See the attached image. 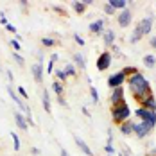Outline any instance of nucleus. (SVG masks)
I'll return each mask as SVG.
<instances>
[{
    "label": "nucleus",
    "instance_id": "obj_40",
    "mask_svg": "<svg viewBox=\"0 0 156 156\" xmlns=\"http://www.w3.org/2000/svg\"><path fill=\"white\" fill-rule=\"evenodd\" d=\"M0 23H2L4 27L9 23V22H7V18H5V15H4V11H0Z\"/></svg>",
    "mask_w": 156,
    "mask_h": 156
},
{
    "label": "nucleus",
    "instance_id": "obj_5",
    "mask_svg": "<svg viewBox=\"0 0 156 156\" xmlns=\"http://www.w3.org/2000/svg\"><path fill=\"white\" fill-rule=\"evenodd\" d=\"M151 127L147 124H144V122H140V120H133V135L136 136V138H140V140H144L145 136H149L151 135Z\"/></svg>",
    "mask_w": 156,
    "mask_h": 156
},
{
    "label": "nucleus",
    "instance_id": "obj_32",
    "mask_svg": "<svg viewBox=\"0 0 156 156\" xmlns=\"http://www.w3.org/2000/svg\"><path fill=\"white\" fill-rule=\"evenodd\" d=\"M16 94H18L20 99H23V101H25V99H29V94H27V90H25L23 86H16Z\"/></svg>",
    "mask_w": 156,
    "mask_h": 156
},
{
    "label": "nucleus",
    "instance_id": "obj_27",
    "mask_svg": "<svg viewBox=\"0 0 156 156\" xmlns=\"http://www.w3.org/2000/svg\"><path fill=\"white\" fill-rule=\"evenodd\" d=\"M54 76H56V81H59V83H65V81L68 79L63 68H56V70H54Z\"/></svg>",
    "mask_w": 156,
    "mask_h": 156
},
{
    "label": "nucleus",
    "instance_id": "obj_11",
    "mask_svg": "<svg viewBox=\"0 0 156 156\" xmlns=\"http://www.w3.org/2000/svg\"><path fill=\"white\" fill-rule=\"evenodd\" d=\"M122 101H126V90H124V86L111 90V94H109V102H111V106H113V104H119V102H122Z\"/></svg>",
    "mask_w": 156,
    "mask_h": 156
},
{
    "label": "nucleus",
    "instance_id": "obj_44",
    "mask_svg": "<svg viewBox=\"0 0 156 156\" xmlns=\"http://www.w3.org/2000/svg\"><path fill=\"white\" fill-rule=\"evenodd\" d=\"M5 76H7V81H9V83H13V81H15V76H13V72H11V70H5Z\"/></svg>",
    "mask_w": 156,
    "mask_h": 156
},
{
    "label": "nucleus",
    "instance_id": "obj_17",
    "mask_svg": "<svg viewBox=\"0 0 156 156\" xmlns=\"http://www.w3.org/2000/svg\"><path fill=\"white\" fill-rule=\"evenodd\" d=\"M15 122L20 131H27L29 129V124L25 120V115H22V111H15Z\"/></svg>",
    "mask_w": 156,
    "mask_h": 156
},
{
    "label": "nucleus",
    "instance_id": "obj_22",
    "mask_svg": "<svg viewBox=\"0 0 156 156\" xmlns=\"http://www.w3.org/2000/svg\"><path fill=\"white\" fill-rule=\"evenodd\" d=\"M72 9H74L77 15H83V13H86L88 5H86V2H84V0H77V2H72Z\"/></svg>",
    "mask_w": 156,
    "mask_h": 156
},
{
    "label": "nucleus",
    "instance_id": "obj_26",
    "mask_svg": "<svg viewBox=\"0 0 156 156\" xmlns=\"http://www.w3.org/2000/svg\"><path fill=\"white\" fill-rule=\"evenodd\" d=\"M120 72L124 74L126 77H131V76H135V74H138L140 70H138L136 66H133V65H126V66L122 68V70H120Z\"/></svg>",
    "mask_w": 156,
    "mask_h": 156
},
{
    "label": "nucleus",
    "instance_id": "obj_46",
    "mask_svg": "<svg viewBox=\"0 0 156 156\" xmlns=\"http://www.w3.org/2000/svg\"><path fill=\"white\" fill-rule=\"evenodd\" d=\"M149 45H151V48H156V36L149 38Z\"/></svg>",
    "mask_w": 156,
    "mask_h": 156
},
{
    "label": "nucleus",
    "instance_id": "obj_37",
    "mask_svg": "<svg viewBox=\"0 0 156 156\" xmlns=\"http://www.w3.org/2000/svg\"><path fill=\"white\" fill-rule=\"evenodd\" d=\"M50 9H52V11H54V13H58V15H66V11H65V9H63L61 5H52V7H50Z\"/></svg>",
    "mask_w": 156,
    "mask_h": 156
},
{
    "label": "nucleus",
    "instance_id": "obj_10",
    "mask_svg": "<svg viewBox=\"0 0 156 156\" xmlns=\"http://www.w3.org/2000/svg\"><path fill=\"white\" fill-rule=\"evenodd\" d=\"M7 94H9V97H11V99H13V102H15L16 106H18V109H20V111H25V113L29 111V106H25L23 99H20V97H18V94L15 92V88H13L11 84L7 86Z\"/></svg>",
    "mask_w": 156,
    "mask_h": 156
},
{
    "label": "nucleus",
    "instance_id": "obj_21",
    "mask_svg": "<svg viewBox=\"0 0 156 156\" xmlns=\"http://www.w3.org/2000/svg\"><path fill=\"white\" fill-rule=\"evenodd\" d=\"M142 38H144V34H142L140 27H138V23L135 25V29H133V32H131V36H129V43L131 45H135V43H138Z\"/></svg>",
    "mask_w": 156,
    "mask_h": 156
},
{
    "label": "nucleus",
    "instance_id": "obj_15",
    "mask_svg": "<svg viewBox=\"0 0 156 156\" xmlns=\"http://www.w3.org/2000/svg\"><path fill=\"white\" fill-rule=\"evenodd\" d=\"M138 106L144 108V109H149V111H156V97H154V94H151L149 97H145Z\"/></svg>",
    "mask_w": 156,
    "mask_h": 156
},
{
    "label": "nucleus",
    "instance_id": "obj_36",
    "mask_svg": "<svg viewBox=\"0 0 156 156\" xmlns=\"http://www.w3.org/2000/svg\"><path fill=\"white\" fill-rule=\"evenodd\" d=\"M54 70H56V63L48 59V63H47V74H54Z\"/></svg>",
    "mask_w": 156,
    "mask_h": 156
},
{
    "label": "nucleus",
    "instance_id": "obj_25",
    "mask_svg": "<svg viewBox=\"0 0 156 156\" xmlns=\"http://www.w3.org/2000/svg\"><path fill=\"white\" fill-rule=\"evenodd\" d=\"M63 70H65L66 77H76V76H77V68H76V65H74L72 61H70V63H66Z\"/></svg>",
    "mask_w": 156,
    "mask_h": 156
},
{
    "label": "nucleus",
    "instance_id": "obj_43",
    "mask_svg": "<svg viewBox=\"0 0 156 156\" xmlns=\"http://www.w3.org/2000/svg\"><path fill=\"white\" fill-rule=\"evenodd\" d=\"M81 111H83V115H86L88 119H92V111L86 108V106H83V108H81Z\"/></svg>",
    "mask_w": 156,
    "mask_h": 156
},
{
    "label": "nucleus",
    "instance_id": "obj_14",
    "mask_svg": "<svg viewBox=\"0 0 156 156\" xmlns=\"http://www.w3.org/2000/svg\"><path fill=\"white\" fill-rule=\"evenodd\" d=\"M72 63L76 65V68H79V70H86V58H84V54L74 52L72 54Z\"/></svg>",
    "mask_w": 156,
    "mask_h": 156
},
{
    "label": "nucleus",
    "instance_id": "obj_9",
    "mask_svg": "<svg viewBox=\"0 0 156 156\" xmlns=\"http://www.w3.org/2000/svg\"><path fill=\"white\" fill-rule=\"evenodd\" d=\"M153 25H154V18H153V15L144 16L140 22H138V27H140V31H142V34H144V36L151 34V31H153Z\"/></svg>",
    "mask_w": 156,
    "mask_h": 156
},
{
    "label": "nucleus",
    "instance_id": "obj_23",
    "mask_svg": "<svg viewBox=\"0 0 156 156\" xmlns=\"http://www.w3.org/2000/svg\"><path fill=\"white\" fill-rule=\"evenodd\" d=\"M142 63H144L145 68H154L156 66V56L154 54H145L144 59H142Z\"/></svg>",
    "mask_w": 156,
    "mask_h": 156
},
{
    "label": "nucleus",
    "instance_id": "obj_39",
    "mask_svg": "<svg viewBox=\"0 0 156 156\" xmlns=\"http://www.w3.org/2000/svg\"><path fill=\"white\" fill-rule=\"evenodd\" d=\"M104 151H106L108 154H115V147H113V145H109V144L104 145Z\"/></svg>",
    "mask_w": 156,
    "mask_h": 156
},
{
    "label": "nucleus",
    "instance_id": "obj_24",
    "mask_svg": "<svg viewBox=\"0 0 156 156\" xmlns=\"http://www.w3.org/2000/svg\"><path fill=\"white\" fill-rule=\"evenodd\" d=\"M52 92H54V95L56 97H61L63 94H65V86H63V83H59V81H52Z\"/></svg>",
    "mask_w": 156,
    "mask_h": 156
},
{
    "label": "nucleus",
    "instance_id": "obj_29",
    "mask_svg": "<svg viewBox=\"0 0 156 156\" xmlns=\"http://www.w3.org/2000/svg\"><path fill=\"white\" fill-rule=\"evenodd\" d=\"M41 45H43V47H47V48H50V47H54V45H56V40H54V38H50V36H43V38H41Z\"/></svg>",
    "mask_w": 156,
    "mask_h": 156
},
{
    "label": "nucleus",
    "instance_id": "obj_1",
    "mask_svg": "<svg viewBox=\"0 0 156 156\" xmlns=\"http://www.w3.org/2000/svg\"><path fill=\"white\" fill-rule=\"evenodd\" d=\"M126 84H127L129 92H131V95H133V99H135L138 104H140L145 97H149V95L153 94V86H151L149 79L145 77L142 72L131 76V77H127Z\"/></svg>",
    "mask_w": 156,
    "mask_h": 156
},
{
    "label": "nucleus",
    "instance_id": "obj_19",
    "mask_svg": "<svg viewBox=\"0 0 156 156\" xmlns=\"http://www.w3.org/2000/svg\"><path fill=\"white\" fill-rule=\"evenodd\" d=\"M108 4L119 13V11H124L127 9V5H129V2L127 0H108Z\"/></svg>",
    "mask_w": 156,
    "mask_h": 156
},
{
    "label": "nucleus",
    "instance_id": "obj_47",
    "mask_svg": "<svg viewBox=\"0 0 156 156\" xmlns=\"http://www.w3.org/2000/svg\"><path fill=\"white\" fill-rule=\"evenodd\" d=\"M27 5H29V2H27V0H22V2H20V7H22V11H27Z\"/></svg>",
    "mask_w": 156,
    "mask_h": 156
},
{
    "label": "nucleus",
    "instance_id": "obj_38",
    "mask_svg": "<svg viewBox=\"0 0 156 156\" xmlns=\"http://www.w3.org/2000/svg\"><path fill=\"white\" fill-rule=\"evenodd\" d=\"M56 99H58V104H59V106H63V108H68V102H66V99H65V97H56Z\"/></svg>",
    "mask_w": 156,
    "mask_h": 156
},
{
    "label": "nucleus",
    "instance_id": "obj_51",
    "mask_svg": "<svg viewBox=\"0 0 156 156\" xmlns=\"http://www.w3.org/2000/svg\"><path fill=\"white\" fill-rule=\"evenodd\" d=\"M149 156H156V145L153 147V151H149Z\"/></svg>",
    "mask_w": 156,
    "mask_h": 156
},
{
    "label": "nucleus",
    "instance_id": "obj_41",
    "mask_svg": "<svg viewBox=\"0 0 156 156\" xmlns=\"http://www.w3.org/2000/svg\"><path fill=\"white\" fill-rule=\"evenodd\" d=\"M5 31H7V32H13V34L16 36V27L13 25V23H7V25H5Z\"/></svg>",
    "mask_w": 156,
    "mask_h": 156
},
{
    "label": "nucleus",
    "instance_id": "obj_6",
    "mask_svg": "<svg viewBox=\"0 0 156 156\" xmlns=\"http://www.w3.org/2000/svg\"><path fill=\"white\" fill-rule=\"evenodd\" d=\"M117 23H119V27H122V29L129 27V25L133 23V13H131L129 7L124 9V11H119V13H117Z\"/></svg>",
    "mask_w": 156,
    "mask_h": 156
},
{
    "label": "nucleus",
    "instance_id": "obj_35",
    "mask_svg": "<svg viewBox=\"0 0 156 156\" xmlns=\"http://www.w3.org/2000/svg\"><path fill=\"white\" fill-rule=\"evenodd\" d=\"M9 43H11V47L15 48V52H20V50H22V45H20V41H18V40H15V38H13Z\"/></svg>",
    "mask_w": 156,
    "mask_h": 156
},
{
    "label": "nucleus",
    "instance_id": "obj_45",
    "mask_svg": "<svg viewBox=\"0 0 156 156\" xmlns=\"http://www.w3.org/2000/svg\"><path fill=\"white\" fill-rule=\"evenodd\" d=\"M50 61H59V54H58V52H52V54H50Z\"/></svg>",
    "mask_w": 156,
    "mask_h": 156
},
{
    "label": "nucleus",
    "instance_id": "obj_20",
    "mask_svg": "<svg viewBox=\"0 0 156 156\" xmlns=\"http://www.w3.org/2000/svg\"><path fill=\"white\" fill-rule=\"evenodd\" d=\"M41 104H43V109L50 115V113H52V104H50V95H48L47 90L41 92Z\"/></svg>",
    "mask_w": 156,
    "mask_h": 156
},
{
    "label": "nucleus",
    "instance_id": "obj_16",
    "mask_svg": "<svg viewBox=\"0 0 156 156\" xmlns=\"http://www.w3.org/2000/svg\"><path fill=\"white\" fill-rule=\"evenodd\" d=\"M102 40H104V45L111 48L113 45H115V41H117V34H115L113 29H106L104 34H102Z\"/></svg>",
    "mask_w": 156,
    "mask_h": 156
},
{
    "label": "nucleus",
    "instance_id": "obj_33",
    "mask_svg": "<svg viewBox=\"0 0 156 156\" xmlns=\"http://www.w3.org/2000/svg\"><path fill=\"white\" fill-rule=\"evenodd\" d=\"M72 38H74V41L77 43L79 47H84V45H86V41H84V40H83V38L79 36L77 32H74V34H72Z\"/></svg>",
    "mask_w": 156,
    "mask_h": 156
},
{
    "label": "nucleus",
    "instance_id": "obj_7",
    "mask_svg": "<svg viewBox=\"0 0 156 156\" xmlns=\"http://www.w3.org/2000/svg\"><path fill=\"white\" fill-rule=\"evenodd\" d=\"M126 81H127V77H126L120 70H119V72H115V74H111V76L108 77V86H109V90H115V88H120V86H124Z\"/></svg>",
    "mask_w": 156,
    "mask_h": 156
},
{
    "label": "nucleus",
    "instance_id": "obj_13",
    "mask_svg": "<svg viewBox=\"0 0 156 156\" xmlns=\"http://www.w3.org/2000/svg\"><path fill=\"white\" fill-rule=\"evenodd\" d=\"M31 72H32V76H34L36 83H43V65L41 63H32Z\"/></svg>",
    "mask_w": 156,
    "mask_h": 156
},
{
    "label": "nucleus",
    "instance_id": "obj_31",
    "mask_svg": "<svg viewBox=\"0 0 156 156\" xmlns=\"http://www.w3.org/2000/svg\"><path fill=\"white\" fill-rule=\"evenodd\" d=\"M13 59L18 63V66H23V65H25V59H23V56H22L20 52H15V50H13Z\"/></svg>",
    "mask_w": 156,
    "mask_h": 156
},
{
    "label": "nucleus",
    "instance_id": "obj_28",
    "mask_svg": "<svg viewBox=\"0 0 156 156\" xmlns=\"http://www.w3.org/2000/svg\"><path fill=\"white\" fill-rule=\"evenodd\" d=\"M9 135H11V140H13V145H15V151H20V147H22V142H20V136L16 135L15 131H11Z\"/></svg>",
    "mask_w": 156,
    "mask_h": 156
},
{
    "label": "nucleus",
    "instance_id": "obj_8",
    "mask_svg": "<svg viewBox=\"0 0 156 156\" xmlns=\"http://www.w3.org/2000/svg\"><path fill=\"white\" fill-rule=\"evenodd\" d=\"M88 31L95 34V36H102L104 31H106V20H102V18H99V20H94L90 25H88Z\"/></svg>",
    "mask_w": 156,
    "mask_h": 156
},
{
    "label": "nucleus",
    "instance_id": "obj_2",
    "mask_svg": "<svg viewBox=\"0 0 156 156\" xmlns=\"http://www.w3.org/2000/svg\"><path fill=\"white\" fill-rule=\"evenodd\" d=\"M109 113H111V120H113V124L120 126L122 122H126V120L131 119L133 109L129 108L127 101H122V102H119V104H113V106L109 108Z\"/></svg>",
    "mask_w": 156,
    "mask_h": 156
},
{
    "label": "nucleus",
    "instance_id": "obj_42",
    "mask_svg": "<svg viewBox=\"0 0 156 156\" xmlns=\"http://www.w3.org/2000/svg\"><path fill=\"white\" fill-rule=\"evenodd\" d=\"M106 144L113 145V129H111V127L108 129V142H106Z\"/></svg>",
    "mask_w": 156,
    "mask_h": 156
},
{
    "label": "nucleus",
    "instance_id": "obj_50",
    "mask_svg": "<svg viewBox=\"0 0 156 156\" xmlns=\"http://www.w3.org/2000/svg\"><path fill=\"white\" fill-rule=\"evenodd\" d=\"M59 156H70V154H68L66 149H59Z\"/></svg>",
    "mask_w": 156,
    "mask_h": 156
},
{
    "label": "nucleus",
    "instance_id": "obj_34",
    "mask_svg": "<svg viewBox=\"0 0 156 156\" xmlns=\"http://www.w3.org/2000/svg\"><path fill=\"white\" fill-rule=\"evenodd\" d=\"M104 13H106V15H108V16H115V15H117V11H115V9H113V7L109 5L108 2L104 4Z\"/></svg>",
    "mask_w": 156,
    "mask_h": 156
},
{
    "label": "nucleus",
    "instance_id": "obj_49",
    "mask_svg": "<svg viewBox=\"0 0 156 156\" xmlns=\"http://www.w3.org/2000/svg\"><path fill=\"white\" fill-rule=\"evenodd\" d=\"M111 50H113V52H115V54H120V47H119V45H117V43H115V45H113V47H111Z\"/></svg>",
    "mask_w": 156,
    "mask_h": 156
},
{
    "label": "nucleus",
    "instance_id": "obj_4",
    "mask_svg": "<svg viewBox=\"0 0 156 156\" xmlns=\"http://www.w3.org/2000/svg\"><path fill=\"white\" fill-rule=\"evenodd\" d=\"M111 63H113V54H111L109 50H102V52L99 54L97 61H95V66H97L99 72H106L109 66H111Z\"/></svg>",
    "mask_w": 156,
    "mask_h": 156
},
{
    "label": "nucleus",
    "instance_id": "obj_3",
    "mask_svg": "<svg viewBox=\"0 0 156 156\" xmlns=\"http://www.w3.org/2000/svg\"><path fill=\"white\" fill-rule=\"evenodd\" d=\"M133 113H135V117H136L140 122L147 124L151 129H154V127H156V111H149V109H144V108L138 106Z\"/></svg>",
    "mask_w": 156,
    "mask_h": 156
},
{
    "label": "nucleus",
    "instance_id": "obj_48",
    "mask_svg": "<svg viewBox=\"0 0 156 156\" xmlns=\"http://www.w3.org/2000/svg\"><path fill=\"white\" fill-rule=\"evenodd\" d=\"M31 154L32 156H40V149H38V147H31Z\"/></svg>",
    "mask_w": 156,
    "mask_h": 156
},
{
    "label": "nucleus",
    "instance_id": "obj_30",
    "mask_svg": "<svg viewBox=\"0 0 156 156\" xmlns=\"http://www.w3.org/2000/svg\"><path fill=\"white\" fill-rule=\"evenodd\" d=\"M90 97H92V102H94V104L99 102V92H97V88H95L94 84L90 86Z\"/></svg>",
    "mask_w": 156,
    "mask_h": 156
},
{
    "label": "nucleus",
    "instance_id": "obj_12",
    "mask_svg": "<svg viewBox=\"0 0 156 156\" xmlns=\"http://www.w3.org/2000/svg\"><path fill=\"white\" fill-rule=\"evenodd\" d=\"M74 142H76V145H77L79 149H81V153H84L86 156H95V153L90 149V145L86 144V142L83 140L81 136H77V135H74Z\"/></svg>",
    "mask_w": 156,
    "mask_h": 156
},
{
    "label": "nucleus",
    "instance_id": "obj_18",
    "mask_svg": "<svg viewBox=\"0 0 156 156\" xmlns=\"http://www.w3.org/2000/svg\"><path fill=\"white\" fill-rule=\"evenodd\" d=\"M119 131H120L122 136H131V135H133V120L129 119V120L122 122V124L119 126Z\"/></svg>",
    "mask_w": 156,
    "mask_h": 156
},
{
    "label": "nucleus",
    "instance_id": "obj_52",
    "mask_svg": "<svg viewBox=\"0 0 156 156\" xmlns=\"http://www.w3.org/2000/svg\"><path fill=\"white\" fill-rule=\"evenodd\" d=\"M0 72H2V68H0Z\"/></svg>",
    "mask_w": 156,
    "mask_h": 156
}]
</instances>
